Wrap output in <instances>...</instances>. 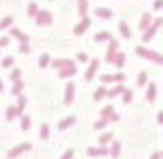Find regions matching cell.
<instances>
[{"label": "cell", "instance_id": "cell-1", "mask_svg": "<svg viewBox=\"0 0 163 159\" xmlns=\"http://www.w3.org/2000/svg\"><path fill=\"white\" fill-rule=\"evenodd\" d=\"M136 53H138L139 56H142V58L151 59V61H154V62L163 65V56L159 55V53L153 52V50H148V49H145V47H136Z\"/></svg>", "mask_w": 163, "mask_h": 159}, {"label": "cell", "instance_id": "cell-2", "mask_svg": "<svg viewBox=\"0 0 163 159\" xmlns=\"http://www.w3.org/2000/svg\"><path fill=\"white\" fill-rule=\"evenodd\" d=\"M118 47H119V43L116 39H112L110 41V46H109V49H107V55H106V61H107L109 64L110 62H115V59L118 56V53H116Z\"/></svg>", "mask_w": 163, "mask_h": 159}, {"label": "cell", "instance_id": "cell-3", "mask_svg": "<svg viewBox=\"0 0 163 159\" xmlns=\"http://www.w3.org/2000/svg\"><path fill=\"white\" fill-rule=\"evenodd\" d=\"M162 24H163V18H157V20L154 21V24L145 31L144 36H142V39H144L145 43H146V41H149L153 36L156 35V31H157V29H159V26H162Z\"/></svg>", "mask_w": 163, "mask_h": 159}, {"label": "cell", "instance_id": "cell-4", "mask_svg": "<svg viewBox=\"0 0 163 159\" xmlns=\"http://www.w3.org/2000/svg\"><path fill=\"white\" fill-rule=\"evenodd\" d=\"M30 149H32V145H30L29 142H24V144H21V145H18V147H14V149L8 153V158L9 159L17 158L18 155H21L23 152H27V150H30Z\"/></svg>", "mask_w": 163, "mask_h": 159}, {"label": "cell", "instance_id": "cell-5", "mask_svg": "<svg viewBox=\"0 0 163 159\" xmlns=\"http://www.w3.org/2000/svg\"><path fill=\"white\" fill-rule=\"evenodd\" d=\"M36 23L41 26V24H50L52 23V15H50V12H47V11H39L38 12V20H36Z\"/></svg>", "mask_w": 163, "mask_h": 159}, {"label": "cell", "instance_id": "cell-6", "mask_svg": "<svg viewBox=\"0 0 163 159\" xmlns=\"http://www.w3.org/2000/svg\"><path fill=\"white\" fill-rule=\"evenodd\" d=\"M89 24H91V20L88 17H85V20H83L80 24H77V26L74 27V34H76V35H82V34L88 29V26H89Z\"/></svg>", "mask_w": 163, "mask_h": 159}, {"label": "cell", "instance_id": "cell-7", "mask_svg": "<svg viewBox=\"0 0 163 159\" xmlns=\"http://www.w3.org/2000/svg\"><path fill=\"white\" fill-rule=\"evenodd\" d=\"M151 20H153L151 14H149V12H145L144 15H142L141 23H139V29H141V31H146V29L149 27V24H151Z\"/></svg>", "mask_w": 163, "mask_h": 159}, {"label": "cell", "instance_id": "cell-8", "mask_svg": "<svg viewBox=\"0 0 163 159\" xmlns=\"http://www.w3.org/2000/svg\"><path fill=\"white\" fill-rule=\"evenodd\" d=\"M97 67H98V59H92V62H91V67L88 68L86 74H85V79H86L88 82H89L92 77H94V74H95V71H97Z\"/></svg>", "mask_w": 163, "mask_h": 159}, {"label": "cell", "instance_id": "cell-9", "mask_svg": "<svg viewBox=\"0 0 163 159\" xmlns=\"http://www.w3.org/2000/svg\"><path fill=\"white\" fill-rule=\"evenodd\" d=\"M72 97H74V84L70 82L67 85V89H65V105H70L71 103Z\"/></svg>", "mask_w": 163, "mask_h": 159}, {"label": "cell", "instance_id": "cell-10", "mask_svg": "<svg viewBox=\"0 0 163 159\" xmlns=\"http://www.w3.org/2000/svg\"><path fill=\"white\" fill-rule=\"evenodd\" d=\"M88 153H89V156H106L110 152L106 147H101V149H88Z\"/></svg>", "mask_w": 163, "mask_h": 159}, {"label": "cell", "instance_id": "cell-11", "mask_svg": "<svg viewBox=\"0 0 163 159\" xmlns=\"http://www.w3.org/2000/svg\"><path fill=\"white\" fill-rule=\"evenodd\" d=\"M74 123H76V117H74V115H70V117L64 118V120L59 123V129L64 130V129H67L68 126H71V124H74Z\"/></svg>", "mask_w": 163, "mask_h": 159}, {"label": "cell", "instance_id": "cell-12", "mask_svg": "<svg viewBox=\"0 0 163 159\" xmlns=\"http://www.w3.org/2000/svg\"><path fill=\"white\" fill-rule=\"evenodd\" d=\"M146 99H148L149 102H154V99H156V84H154V82H151V84H149V87H148V91H146Z\"/></svg>", "mask_w": 163, "mask_h": 159}, {"label": "cell", "instance_id": "cell-13", "mask_svg": "<svg viewBox=\"0 0 163 159\" xmlns=\"http://www.w3.org/2000/svg\"><path fill=\"white\" fill-rule=\"evenodd\" d=\"M76 67H65L64 70L59 71V77H70L72 74H76Z\"/></svg>", "mask_w": 163, "mask_h": 159}, {"label": "cell", "instance_id": "cell-14", "mask_svg": "<svg viewBox=\"0 0 163 159\" xmlns=\"http://www.w3.org/2000/svg\"><path fill=\"white\" fill-rule=\"evenodd\" d=\"M119 152H121V142H119V141H113L112 149H110V155H112L113 158H118Z\"/></svg>", "mask_w": 163, "mask_h": 159}, {"label": "cell", "instance_id": "cell-15", "mask_svg": "<svg viewBox=\"0 0 163 159\" xmlns=\"http://www.w3.org/2000/svg\"><path fill=\"white\" fill-rule=\"evenodd\" d=\"M95 14L101 18H110L112 17V11L104 9V8H97V9H95Z\"/></svg>", "mask_w": 163, "mask_h": 159}, {"label": "cell", "instance_id": "cell-16", "mask_svg": "<svg viewBox=\"0 0 163 159\" xmlns=\"http://www.w3.org/2000/svg\"><path fill=\"white\" fill-rule=\"evenodd\" d=\"M11 34H12L14 36H17L18 39L23 43V44H26V43L29 41V36H27V35H23V34H21L18 29H12V31H11Z\"/></svg>", "mask_w": 163, "mask_h": 159}, {"label": "cell", "instance_id": "cell-17", "mask_svg": "<svg viewBox=\"0 0 163 159\" xmlns=\"http://www.w3.org/2000/svg\"><path fill=\"white\" fill-rule=\"evenodd\" d=\"M119 29H121V35L124 36V38H130V36H131L130 29H128V26H127L126 21H121V23H119Z\"/></svg>", "mask_w": 163, "mask_h": 159}, {"label": "cell", "instance_id": "cell-18", "mask_svg": "<svg viewBox=\"0 0 163 159\" xmlns=\"http://www.w3.org/2000/svg\"><path fill=\"white\" fill-rule=\"evenodd\" d=\"M15 115H20V114H18V111H17V108H15V106H9V108H8V111H6V120H9V121H11Z\"/></svg>", "mask_w": 163, "mask_h": 159}, {"label": "cell", "instance_id": "cell-19", "mask_svg": "<svg viewBox=\"0 0 163 159\" xmlns=\"http://www.w3.org/2000/svg\"><path fill=\"white\" fill-rule=\"evenodd\" d=\"M106 91H107V89L104 88V87L98 88L97 91H95V94H94V100H97V102H98V100H101V99H103V97H104V96L107 94Z\"/></svg>", "mask_w": 163, "mask_h": 159}, {"label": "cell", "instance_id": "cell-20", "mask_svg": "<svg viewBox=\"0 0 163 159\" xmlns=\"http://www.w3.org/2000/svg\"><path fill=\"white\" fill-rule=\"evenodd\" d=\"M124 91H126V88H124L122 85H118V87H115L113 89H110V91L107 92V96L109 97H116L119 92H124Z\"/></svg>", "mask_w": 163, "mask_h": 159}, {"label": "cell", "instance_id": "cell-21", "mask_svg": "<svg viewBox=\"0 0 163 159\" xmlns=\"http://www.w3.org/2000/svg\"><path fill=\"white\" fill-rule=\"evenodd\" d=\"M124 61H126V53H118L116 59H115V64L118 68H122L124 67Z\"/></svg>", "mask_w": 163, "mask_h": 159}, {"label": "cell", "instance_id": "cell-22", "mask_svg": "<svg viewBox=\"0 0 163 159\" xmlns=\"http://www.w3.org/2000/svg\"><path fill=\"white\" fill-rule=\"evenodd\" d=\"M113 114V106L112 105H109V106H106L104 109H101V118H107L109 120V117Z\"/></svg>", "mask_w": 163, "mask_h": 159}, {"label": "cell", "instance_id": "cell-23", "mask_svg": "<svg viewBox=\"0 0 163 159\" xmlns=\"http://www.w3.org/2000/svg\"><path fill=\"white\" fill-rule=\"evenodd\" d=\"M30 124H32L30 117H29V115H24V117H23V120H21V129H23V130H29Z\"/></svg>", "mask_w": 163, "mask_h": 159}, {"label": "cell", "instance_id": "cell-24", "mask_svg": "<svg viewBox=\"0 0 163 159\" xmlns=\"http://www.w3.org/2000/svg\"><path fill=\"white\" fill-rule=\"evenodd\" d=\"M94 39H95L97 43L106 41V39H110V34H109V32H100V34H97V35L94 36Z\"/></svg>", "mask_w": 163, "mask_h": 159}, {"label": "cell", "instance_id": "cell-25", "mask_svg": "<svg viewBox=\"0 0 163 159\" xmlns=\"http://www.w3.org/2000/svg\"><path fill=\"white\" fill-rule=\"evenodd\" d=\"M49 132H50L49 124H42V126H41V130H39L41 138H42V140H47V138H49Z\"/></svg>", "mask_w": 163, "mask_h": 159}, {"label": "cell", "instance_id": "cell-26", "mask_svg": "<svg viewBox=\"0 0 163 159\" xmlns=\"http://www.w3.org/2000/svg\"><path fill=\"white\" fill-rule=\"evenodd\" d=\"M112 138H113V133H112V132H107V133L101 135V137L98 138V141H100V144H107Z\"/></svg>", "mask_w": 163, "mask_h": 159}, {"label": "cell", "instance_id": "cell-27", "mask_svg": "<svg viewBox=\"0 0 163 159\" xmlns=\"http://www.w3.org/2000/svg\"><path fill=\"white\" fill-rule=\"evenodd\" d=\"M146 73L145 71H141L139 73V76H138V87H144L145 84H146Z\"/></svg>", "mask_w": 163, "mask_h": 159}, {"label": "cell", "instance_id": "cell-28", "mask_svg": "<svg viewBox=\"0 0 163 159\" xmlns=\"http://www.w3.org/2000/svg\"><path fill=\"white\" fill-rule=\"evenodd\" d=\"M24 106H26V97H24V96H20V99H18V106H17L18 114H21V112H23Z\"/></svg>", "mask_w": 163, "mask_h": 159}, {"label": "cell", "instance_id": "cell-29", "mask_svg": "<svg viewBox=\"0 0 163 159\" xmlns=\"http://www.w3.org/2000/svg\"><path fill=\"white\" fill-rule=\"evenodd\" d=\"M20 76H21V70H20V68H15V70L11 73L9 77H11L12 82H18V80H20Z\"/></svg>", "mask_w": 163, "mask_h": 159}, {"label": "cell", "instance_id": "cell-30", "mask_svg": "<svg viewBox=\"0 0 163 159\" xmlns=\"http://www.w3.org/2000/svg\"><path fill=\"white\" fill-rule=\"evenodd\" d=\"M79 12H80V15H85V12H86V8H88V3H86V0H79Z\"/></svg>", "mask_w": 163, "mask_h": 159}, {"label": "cell", "instance_id": "cell-31", "mask_svg": "<svg viewBox=\"0 0 163 159\" xmlns=\"http://www.w3.org/2000/svg\"><path fill=\"white\" fill-rule=\"evenodd\" d=\"M122 99H124V102H126V103H130V102H131V99H133V91H131V89H126V91H124Z\"/></svg>", "mask_w": 163, "mask_h": 159}, {"label": "cell", "instance_id": "cell-32", "mask_svg": "<svg viewBox=\"0 0 163 159\" xmlns=\"http://www.w3.org/2000/svg\"><path fill=\"white\" fill-rule=\"evenodd\" d=\"M23 87H24V84H23L21 80H18V82H17V85H15V87L12 88V94H14V96H18V94L21 92V89H23Z\"/></svg>", "mask_w": 163, "mask_h": 159}, {"label": "cell", "instance_id": "cell-33", "mask_svg": "<svg viewBox=\"0 0 163 159\" xmlns=\"http://www.w3.org/2000/svg\"><path fill=\"white\" fill-rule=\"evenodd\" d=\"M11 23H12V17L3 18V20L0 21V29H5V27H8V26H9Z\"/></svg>", "mask_w": 163, "mask_h": 159}, {"label": "cell", "instance_id": "cell-34", "mask_svg": "<svg viewBox=\"0 0 163 159\" xmlns=\"http://www.w3.org/2000/svg\"><path fill=\"white\" fill-rule=\"evenodd\" d=\"M12 64H14V58H12V56H8V58H5V59L2 61V65H3L5 68H6V67H11Z\"/></svg>", "mask_w": 163, "mask_h": 159}, {"label": "cell", "instance_id": "cell-35", "mask_svg": "<svg viewBox=\"0 0 163 159\" xmlns=\"http://www.w3.org/2000/svg\"><path fill=\"white\" fill-rule=\"evenodd\" d=\"M67 65V59H56L53 61V67L56 68H60V67H65Z\"/></svg>", "mask_w": 163, "mask_h": 159}, {"label": "cell", "instance_id": "cell-36", "mask_svg": "<svg viewBox=\"0 0 163 159\" xmlns=\"http://www.w3.org/2000/svg\"><path fill=\"white\" fill-rule=\"evenodd\" d=\"M107 118H101V120H100V121H97V123H95V126H94V127H95V129H104V127H106V124H107Z\"/></svg>", "mask_w": 163, "mask_h": 159}, {"label": "cell", "instance_id": "cell-37", "mask_svg": "<svg viewBox=\"0 0 163 159\" xmlns=\"http://www.w3.org/2000/svg\"><path fill=\"white\" fill-rule=\"evenodd\" d=\"M47 62H49V55H42L41 59H39V67H41V68L47 67Z\"/></svg>", "mask_w": 163, "mask_h": 159}, {"label": "cell", "instance_id": "cell-38", "mask_svg": "<svg viewBox=\"0 0 163 159\" xmlns=\"http://www.w3.org/2000/svg\"><path fill=\"white\" fill-rule=\"evenodd\" d=\"M35 12H36V3H30L29 5V9H27V14H29V17H33L35 15Z\"/></svg>", "mask_w": 163, "mask_h": 159}, {"label": "cell", "instance_id": "cell-39", "mask_svg": "<svg viewBox=\"0 0 163 159\" xmlns=\"http://www.w3.org/2000/svg\"><path fill=\"white\" fill-rule=\"evenodd\" d=\"M72 155H74V150H72V149H70V150H67V152L62 155V158H60V159H71Z\"/></svg>", "mask_w": 163, "mask_h": 159}, {"label": "cell", "instance_id": "cell-40", "mask_svg": "<svg viewBox=\"0 0 163 159\" xmlns=\"http://www.w3.org/2000/svg\"><path fill=\"white\" fill-rule=\"evenodd\" d=\"M101 80L107 84V82H113V80H115V77H113V76H110V74H103V76H101Z\"/></svg>", "mask_w": 163, "mask_h": 159}, {"label": "cell", "instance_id": "cell-41", "mask_svg": "<svg viewBox=\"0 0 163 159\" xmlns=\"http://www.w3.org/2000/svg\"><path fill=\"white\" fill-rule=\"evenodd\" d=\"M153 8H154L156 11L162 9V8H163V0H156V2H154V5H153Z\"/></svg>", "mask_w": 163, "mask_h": 159}, {"label": "cell", "instance_id": "cell-42", "mask_svg": "<svg viewBox=\"0 0 163 159\" xmlns=\"http://www.w3.org/2000/svg\"><path fill=\"white\" fill-rule=\"evenodd\" d=\"M113 77H115V80H116V82H122V80L126 79V76H124L122 73H118V74H115Z\"/></svg>", "mask_w": 163, "mask_h": 159}, {"label": "cell", "instance_id": "cell-43", "mask_svg": "<svg viewBox=\"0 0 163 159\" xmlns=\"http://www.w3.org/2000/svg\"><path fill=\"white\" fill-rule=\"evenodd\" d=\"M77 58H79L82 62H86V61H88V56H86V53H79V55H77Z\"/></svg>", "mask_w": 163, "mask_h": 159}, {"label": "cell", "instance_id": "cell-44", "mask_svg": "<svg viewBox=\"0 0 163 159\" xmlns=\"http://www.w3.org/2000/svg\"><path fill=\"white\" fill-rule=\"evenodd\" d=\"M8 44H9V39H8L6 36H2V38H0V46L3 47V46H8Z\"/></svg>", "mask_w": 163, "mask_h": 159}, {"label": "cell", "instance_id": "cell-45", "mask_svg": "<svg viewBox=\"0 0 163 159\" xmlns=\"http://www.w3.org/2000/svg\"><path fill=\"white\" fill-rule=\"evenodd\" d=\"M20 52L21 53H29V46H27V44H23V46L20 47Z\"/></svg>", "mask_w": 163, "mask_h": 159}, {"label": "cell", "instance_id": "cell-46", "mask_svg": "<svg viewBox=\"0 0 163 159\" xmlns=\"http://www.w3.org/2000/svg\"><path fill=\"white\" fill-rule=\"evenodd\" d=\"M109 120H110V121H118V120H119V115H118V114H112V115L109 117Z\"/></svg>", "mask_w": 163, "mask_h": 159}, {"label": "cell", "instance_id": "cell-47", "mask_svg": "<svg viewBox=\"0 0 163 159\" xmlns=\"http://www.w3.org/2000/svg\"><path fill=\"white\" fill-rule=\"evenodd\" d=\"M160 158H162V153H160V152H156V153L151 155V158L149 159H160Z\"/></svg>", "mask_w": 163, "mask_h": 159}, {"label": "cell", "instance_id": "cell-48", "mask_svg": "<svg viewBox=\"0 0 163 159\" xmlns=\"http://www.w3.org/2000/svg\"><path fill=\"white\" fill-rule=\"evenodd\" d=\"M157 121L160 124H163V112H159V117H157Z\"/></svg>", "mask_w": 163, "mask_h": 159}, {"label": "cell", "instance_id": "cell-49", "mask_svg": "<svg viewBox=\"0 0 163 159\" xmlns=\"http://www.w3.org/2000/svg\"><path fill=\"white\" fill-rule=\"evenodd\" d=\"M3 89V85H2V80H0V91Z\"/></svg>", "mask_w": 163, "mask_h": 159}, {"label": "cell", "instance_id": "cell-50", "mask_svg": "<svg viewBox=\"0 0 163 159\" xmlns=\"http://www.w3.org/2000/svg\"><path fill=\"white\" fill-rule=\"evenodd\" d=\"M162 156H163V152H162Z\"/></svg>", "mask_w": 163, "mask_h": 159}]
</instances>
